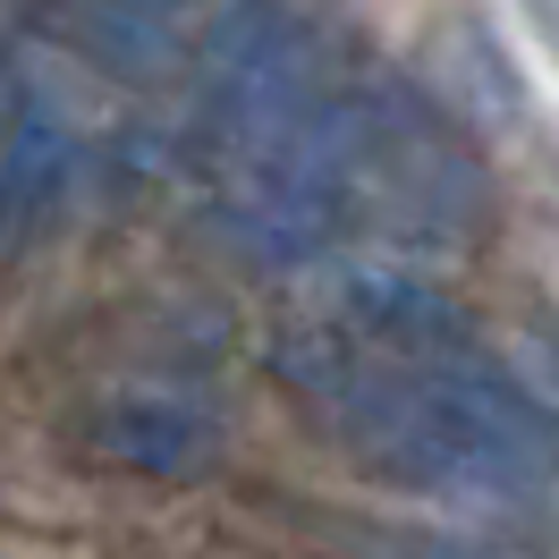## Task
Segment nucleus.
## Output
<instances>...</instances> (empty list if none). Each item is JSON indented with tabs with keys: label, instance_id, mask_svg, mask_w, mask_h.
I'll return each mask as SVG.
<instances>
[{
	"label": "nucleus",
	"instance_id": "1",
	"mask_svg": "<svg viewBox=\"0 0 559 559\" xmlns=\"http://www.w3.org/2000/svg\"><path fill=\"white\" fill-rule=\"evenodd\" d=\"M331 322H340L348 340H365L373 356H407V365L475 348V340H466V314L450 306V288H432V280L407 272V263H356V272H340L331 280Z\"/></svg>",
	"mask_w": 559,
	"mask_h": 559
},
{
	"label": "nucleus",
	"instance_id": "2",
	"mask_svg": "<svg viewBox=\"0 0 559 559\" xmlns=\"http://www.w3.org/2000/svg\"><path fill=\"white\" fill-rule=\"evenodd\" d=\"M94 450L110 466H136V475H162V484H195L221 466V424L204 407H187L170 390H128L94 416Z\"/></svg>",
	"mask_w": 559,
	"mask_h": 559
},
{
	"label": "nucleus",
	"instance_id": "3",
	"mask_svg": "<svg viewBox=\"0 0 559 559\" xmlns=\"http://www.w3.org/2000/svg\"><path fill=\"white\" fill-rule=\"evenodd\" d=\"M60 187H69V128L43 110V94H17L0 128V238L43 229L60 212Z\"/></svg>",
	"mask_w": 559,
	"mask_h": 559
},
{
	"label": "nucleus",
	"instance_id": "4",
	"mask_svg": "<svg viewBox=\"0 0 559 559\" xmlns=\"http://www.w3.org/2000/svg\"><path fill=\"white\" fill-rule=\"evenodd\" d=\"M128 9H170V0H128Z\"/></svg>",
	"mask_w": 559,
	"mask_h": 559
}]
</instances>
